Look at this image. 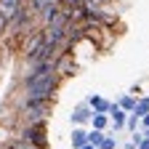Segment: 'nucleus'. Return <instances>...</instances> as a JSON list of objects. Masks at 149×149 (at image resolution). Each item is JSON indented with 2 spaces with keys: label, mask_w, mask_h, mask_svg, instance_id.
Here are the masks:
<instances>
[{
  "label": "nucleus",
  "mask_w": 149,
  "mask_h": 149,
  "mask_svg": "<svg viewBox=\"0 0 149 149\" xmlns=\"http://www.w3.org/2000/svg\"><path fill=\"white\" fill-rule=\"evenodd\" d=\"M59 80H61L59 74L51 72V74H45V77L24 85V99L22 101H53V93H56V88H59Z\"/></svg>",
  "instance_id": "obj_1"
},
{
  "label": "nucleus",
  "mask_w": 149,
  "mask_h": 149,
  "mask_svg": "<svg viewBox=\"0 0 149 149\" xmlns=\"http://www.w3.org/2000/svg\"><path fill=\"white\" fill-rule=\"evenodd\" d=\"M48 112H51V101H22L19 117H22L24 125H29V123H45Z\"/></svg>",
  "instance_id": "obj_2"
},
{
  "label": "nucleus",
  "mask_w": 149,
  "mask_h": 149,
  "mask_svg": "<svg viewBox=\"0 0 149 149\" xmlns=\"http://www.w3.org/2000/svg\"><path fill=\"white\" fill-rule=\"evenodd\" d=\"M19 139L45 149V146H48V130H45V123H29V125H22Z\"/></svg>",
  "instance_id": "obj_3"
},
{
  "label": "nucleus",
  "mask_w": 149,
  "mask_h": 149,
  "mask_svg": "<svg viewBox=\"0 0 149 149\" xmlns=\"http://www.w3.org/2000/svg\"><path fill=\"white\" fill-rule=\"evenodd\" d=\"M107 117H109L112 128L120 130V128H125V117H128V112H125V109H120L117 104H112V107H109V112H107Z\"/></svg>",
  "instance_id": "obj_4"
},
{
  "label": "nucleus",
  "mask_w": 149,
  "mask_h": 149,
  "mask_svg": "<svg viewBox=\"0 0 149 149\" xmlns=\"http://www.w3.org/2000/svg\"><path fill=\"white\" fill-rule=\"evenodd\" d=\"M91 115H93V109L88 107V104H80V107H74L72 109V125H85V123H91Z\"/></svg>",
  "instance_id": "obj_5"
},
{
  "label": "nucleus",
  "mask_w": 149,
  "mask_h": 149,
  "mask_svg": "<svg viewBox=\"0 0 149 149\" xmlns=\"http://www.w3.org/2000/svg\"><path fill=\"white\" fill-rule=\"evenodd\" d=\"M22 6H24V0H0V16L8 22V19L22 8Z\"/></svg>",
  "instance_id": "obj_6"
},
{
  "label": "nucleus",
  "mask_w": 149,
  "mask_h": 149,
  "mask_svg": "<svg viewBox=\"0 0 149 149\" xmlns=\"http://www.w3.org/2000/svg\"><path fill=\"white\" fill-rule=\"evenodd\" d=\"M85 104H88V107H91L93 112H101V115H107V112H109V107H112V104H109L107 99L96 96V93H93V96H88V101H85Z\"/></svg>",
  "instance_id": "obj_7"
},
{
  "label": "nucleus",
  "mask_w": 149,
  "mask_h": 149,
  "mask_svg": "<svg viewBox=\"0 0 149 149\" xmlns=\"http://www.w3.org/2000/svg\"><path fill=\"white\" fill-rule=\"evenodd\" d=\"M91 125L96 128V130H107L109 117H107V115H101V112H93V115H91Z\"/></svg>",
  "instance_id": "obj_8"
},
{
  "label": "nucleus",
  "mask_w": 149,
  "mask_h": 149,
  "mask_svg": "<svg viewBox=\"0 0 149 149\" xmlns=\"http://www.w3.org/2000/svg\"><path fill=\"white\" fill-rule=\"evenodd\" d=\"M149 112V96H144V99H136V107H133V115L141 120L144 115Z\"/></svg>",
  "instance_id": "obj_9"
},
{
  "label": "nucleus",
  "mask_w": 149,
  "mask_h": 149,
  "mask_svg": "<svg viewBox=\"0 0 149 149\" xmlns=\"http://www.w3.org/2000/svg\"><path fill=\"white\" fill-rule=\"evenodd\" d=\"M117 107H120V109H125V112H133V107H136V96H130V93H125V96H120Z\"/></svg>",
  "instance_id": "obj_10"
},
{
  "label": "nucleus",
  "mask_w": 149,
  "mask_h": 149,
  "mask_svg": "<svg viewBox=\"0 0 149 149\" xmlns=\"http://www.w3.org/2000/svg\"><path fill=\"white\" fill-rule=\"evenodd\" d=\"M6 149H43V146H35V144H29V141H22V139H16V141L6 144Z\"/></svg>",
  "instance_id": "obj_11"
},
{
  "label": "nucleus",
  "mask_w": 149,
  "mask_h": 149,
  "mask_svg": "<svg viewBox=\"0 0 149 149\" xmlns=\"http://www.w3.org/2000/svg\"><path fill=\"white\" fill-rule=\"evenodd\" d=\"M83 144H85V130L77 125V128H74V133H72V146L77 149V146H83Z\"/></svg>",
  "instance_id": "obj_12"
},
{
  "label": "nucleus",
  "mask_w": 149,
  "mask_h": 149,
  "mask_svg": "<svg viewBox=\"0 0 149 149\" xmlns=\"http://www.w3.org/2000/svg\"><path fill=\"white\" fill-rule=\"evenodd\" d=\"M104 139V130H96V128H93L91 130V133H85V141L88 144H93V146H99V141Z\"/></svg>",
  "instance_id": "obj_13"
},
{
  "label": "nucleus",
  "mask_w": 149,
  "mask_h": 149,
  "mask_svg": "<svg viewBox=\"0 0 149 149\" xmlns=\"http://www.w3.org/2000/svg\"><path fill=\"white\" fill-rule=\"evenodd\" d=\"M96 149H117V139H109V136H104L101 141H99V146Z\"/></svg>",
  "instance_id": "obj_14"
},
{
  "label": "nucleus",
  "mask_w": 149,
  "mask_h": 149,
  "mask_svg": "<svg viewBox=\"0 0 149 149\" xmlns=\"http://www.w3.org/2000/svg\"><path fill=\"white\" fill-rule=\"evenodd\" d=\"M125 128H128V130H139V117L133 115V112H128V117H125Z\"/></svg>",
  "instance_id": "obj_15"
},
{
  "label": "nucleus",
  "mask_w": 149,
  "mask_h": 149,
  "mask_svg": "<svg viewBox=\"0 0 149 149\" xmlns=\"http://www.w3.org/2000/svg\"><path fill=\"white\" fill-rule=\"evenodd\" d=\"M136 149H149V139H146V136H141V139L136 141Z\"/></svg>",
  "instance_id": "obj_16"
},
{
  "label": "nucleus",
  "mask_w": 149,
  "mask_h": 149,
  "mask_svg": "<svg viewBox=\"0 0 149 149\" xmlns=\"http://www.w3.org/2000/svg\"><path fill=\"white\" fill-rule=\"evenodd\" d=\"M139 125H144V128H149V112H146V115H144V117L139 120Z\"/></svg>",
  "instance_id": "obj_17"
},
{
  "label": "nucleus",
  "mask_w": 149,
  "mask_h": 149,
  "mask_svg": "<svg viewBox=\"0 0 149 149\" xmlns=\"http://www.w3.org/2000/svg\"><path fill=\"white\" fill-rule=\"evenodd\" d=\"M77 149H96V146H93V144H88V141H85V144H83V146H77Z\"/></svg>",
  "instance_id": "obj_18"
},
{
  "label": "nucleus",
  "mask_w": 149,
  "mask_h": 149,
  "mask_svg": "<svg viewBox=\"0 0 149 149\" xmlns=\"http://www.w3.org/2000/svg\"><path fill=\"white\" fill-rule=\"evenodd\" d=\"M141 136H146V139H149V128H144V133H141Z\"/></svg>",
  "instance_id": "obj_19"
}]
</instances>
